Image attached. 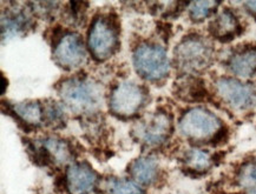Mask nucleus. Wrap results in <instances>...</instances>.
Wrapping results in <instances>:
<instances>
[{
	"label": "nucleus",
	"instance_id": "obj_1",
	"mask_svg": "<svg viewBox=\"0 0 256 194\" xmlns=\"http://www.w3.org/2000/svg\"><path fill=\"white\" fill-rule=\"evenodd\" d=\"M214 57L210 42L200 35H189L177 45L175 61L184 73H198L212 64Z\"/></svg>",
	"mask_w": 256,
	"mask_h": 194
},
{
	"label": "nucleus",
	"instance_id": "obj_2",
	"mask_svg": "<svg viewBox=\"0 0 256 194\" xmlns=\"http://www.w3.org/2000/svg\"><path fill=\"white\" fill-rule=\"evenodd\" d=\"M64 104L76 113H88L100 107L102 93L100 87L84 79H68L59 87Z\"/></svg>",
	"mask_w": 256,
	"mask_h": 194
},
{
	"label": "nucleus",
	"instance_id": "obj_3",
	"mask_svg": "<svg viewBox=\"0 0 256 194\" xmlns=\"http://www.w3.org/2000/svg\"><path fill=\"white\" fill-rule=\"evenodd\" d=\"M180 131L194 141L215 139L222 132V121L216 114L206 108L194 107L183 114L180 120Z\"/></svg>",
	"mask_w": 256,
	"mask_h": 194
},
{
	"label": "nucleus",
	"instance_id": "obj_4",
	"mask_svg": "<svg viewBox=\"0 0 256 194\" xmlns=\"http://www.w3.org/2000/svg\"><path fill=\"white\" fill-rule=\"evenodd\" d=\"M136 71L149 80H160L169 72V58L166 52L157 45L144 44L137 47L134 54Z\"/></svg>",
	"mask_w": 256,
	"mask_h": 194
},
{
	"label": "nucleus",
	"instance_id": "obj_5",
	"mask_svg": "<svg viewBox=\"0 0 256 194\" xmlns=\"http://www.w3.org/2000/svg\"><path fill=\"white\" fill-rule=\"evenodd\" d=\"M216 92L234 110H247L256 105V86L244 84L238 79L221 78L216 81Z\"/></svg>",
	"mask_w": 256,
	"mask_h": 194
},
{
	"label": "nucleus",
	"instance_id": "obj_6",
	"mask_svg": "<svg viewBox=\"0 0 256 194\" xmlns=\"http://www.w3.org/2000/svg\"><path fill=\"white\" fill-rule=\"evenodd\" d=\"M117 29L109 19H94L88 32V46L94 58L103 60L109 58L117 48Z\"/></svg>",
	"mask_w": 256,
	"mask_h": 194
},
{
	"label": "nucleus",
	"instance_id": "obj_7",
	"mask_svg": "<svg viewBox=\"0 0 256 194\" xmlns=\"http://www.w3.org/2000/svg\"><path fill=\"white\" fill-rule=\"evenodd\" d=\"M144 101V92L138 85L124 81L114 88L110 98V107L120 117H131L140 110Z\"/></svg>",
	"mask_w": 256,
	"mask_h": 194
},
{
	"label": "nucleus",
	"instance_id": "obj_8",
	"mask_svg": "<svg viewBox=\"0 0 256 194\" xmlns=\"http://www.w3.org/2000/svg\"><path fill=\"white\" fill-rule=\"evenodd\" d=\"M137 138L148 145H160L172 133V119L166 113H154L137 124Z\"/></svg>",
	"mask_w": 256,
	"mask_h": 194
},
{
	"label": "nucleus",
	"instance_id": "obj_9",
	"mask_svg": "<svg viewBox=\"0 0 256 194\" xmlns=\"http://www.w3.org/2000/svg\"><path fill=\"white\" fill-rule=\"evenodd\" d=\"M54 57L59 66L68 70L80 66L85 59V48L80 35L77 33L64 34L56 45Z\"/></svg>",
	"mask_w": 256,
	"mask_h": 194
},
{
	"label": "nucleus",
	"instance_id": "obj_10",
	"mask_svg": "<svg viewBox=\"0 0 256 194\" xmlns=\"http://www.w3.org/2000/svg\"><path fill=\"white\" fill-rule=\"evenodd\" d=\"M97 183V174L86 164H74L66 172V189L70 194H90Z\"/></svg>",
	"mask_w": 256,
	"mask_h": 194
},
{
	"label": "nucleus",
	"instance_id": "obj_11",
	"mask_svg": "<svg viewBox=\"0 0 256 194\" xmlns=\"http://www.w3.org/2000/svg\"><path fill=\"white\" fill-rule=\"evenodd\" d=\"M228 68L232 74L241 78L256 75V47L244 46L236 50L228 59Z\"/></svg>",
	"mask_w": 256,
	"mask_h": 194
},
{
	"label": "nucleus",
	"instance_id": "obj_12",
	"mask_svg": "<svg viewBox=\"0 0 256 194\" xmlns=\"http://www.w3.org/2000/svg\"><path fill=\"white\" fill-rule=\"evenodd\" d=\"M210 32L212 37L221 41H229L241 32V25L235 13L226 8L220 12L210 24Z\"/></svg>",
	"mask_w": 256,
	"mask_h": 194
},
{
	"label": "nucleus",
	"instance_id": "obj_13",
	"mask_svg": "<svg viewBox=\"0 0 256 194\" xmlns=\"http://www.w3.org/2000/svg\"><path fill=\"white\" fill-rule=\"evenodd\" d=\"M130 172L136 182L149 185L156 180L157 173H158V164L152 157L138 158L131 164Z\"/></svg>",
	"mask_w": 256,
	"mask_h": 194
},
{
	"label": "nucleus",
	"instance_id": "obj_14",
	"mask_svg": "<svg viewBox=\"0 0 256 194\" xmlns=\"http://www.w3.org/2000/svg\"><path fill=\"white\" fill-rule=\"evenodd\" d=\"M17 117L26 125H34L37 126L42 120V110L40 105L34 101L28 103H20L13 107Z\"/></svg>",
	"mask_w": 256,
	"mask_h": 194
},
{
	"label": "nucleus",
	"instance_id": "obj_15",
	"mask_svg": "<svg viewBox=\"0 0 256 194\" xmlns=\"http://www.w3.org/2000/svg\"><path fill=\"white\" fill-rule=\"evenodd\" d=\"M42 147L46 151L50 159H54L58 163L64 164L71 158V150L64 140L57 138H48L42 143Z\"/></svg>",
	"mask_w": 256,
	"mask_h": 194
},
{
	"label": "nucleus",
	"instance_id": "obj_16",
	"mask_svg": "<svg viewBox=\"0 0 256 194\" xmlns=\"http://www.w3.org/2000/svg\"><path fill=\"white\" fill-rule=\"evenodd\" d=\"M184 163L189 170L195 172H203L212 166V157L208 152L203 150H190L186 154Z\"/></svg>",
	"mask_w": 256,
	"mask_h": 194
},
{
	"label": "nucleus",
	"instance_id": "obj_17",
	"mask_svg": "<svg viewBox=\"0 0 256 194\" xmlns=\"http://www.w3.org/2000/svg\"><path fill=\"white\" fill-rule=\"evenodd\" d=\"M26 26L25 17L22 13H11V14L2 17V38L12 37L18 34Z\"/></svg>",
	"mask_w": 256,
	"mask_h": 194
},
{
	"label": "nucleus",
	"instance_id": "obj_18",
	"mask_svg": "<svg viewBox=\"0 0 256 194\" xmlns=\"http://www.w3.org/2000/svg\"><path fill=\"white\" fill-rule=\"evenodd\" d=\"M220 4L216 1H195L189 6V15L192 20L201 21L208 18L218 8Z\"/></svg>",
	"mask_w": 256,
	"mask_h": 194
},
{
	"label": "nucleus",
	"instance_id": "obj_19",
	"mask_svg": "<svg viewBox=\"0 0 256 194\" xmlns=\"http://www.w3.org/2000/svg\"><path fill=\"white\" fill-rule=\"evenodd\" d=\"M238 183L246 190L256 191V159L242 166L238 173Z\"/></svg>",
	"mask_w": 256,
	"mask_h": 194
},
{
	"label": "nucleus",
	"instance_id": "obj_20",
	"mask_svg": "<svg viewBox=\"0 0 256 194\" xmlns=\"http://www.w3.org/2000/svg\"><path fill=\"white\" fill-rule=\"evenodd\" d=\"M110 194H143L136 184L129 180H116L110 187Z\"/></svg>",
	"mask_w": 256,
	"mask_h": 194
},
{
	"label": "nucleus",
	"instance_id": "obj_21",
	"mask_svg": "<svg viewBox=\"0 0 256 194\" xmlns=\"http://www.w3.org/2000/svg\"><path fill=\"white\" fill-rule=\"evenodd\" d=\"M2 93H4V92H5V78L2 77Z\"/></svg>",
	"mask_w": 256,
	"mask_h": 194
}]
</instances>
